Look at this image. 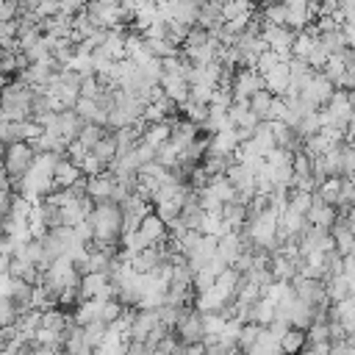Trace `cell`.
<instances>
[{
	"label": "cell",
	"mask_w": 355,
	"mask_h": 355,
	"mask_svg": "<svg viewBox=\"0 0 355 355\" xmlns=\"http://www.w3.org/2000/svg\"><path fill=\"white\" fill-rule=\"evenodd\" d=\"M34 161H37V153H34L31 144H26V142L23 144H12L3 153V172L9 178H26L31 172Z\"/></svg>",
	"instance_id": "obj_1"
},
{
	"label": "cell",
	"mask_w": 355,
	"mask_h": 355,
	"mask_svg": "<svg viewBox=\"0 0 355 355\" xmlns=\"http://www.w3.org/2000/svg\"><path fill=\"white\" fill-rule=\"evenodd\" d=\"M178 336V341H181L184 347H195V344H203L206 338V330H203V314L198 308H186L184 319L178 322V327L172 330Z\"/></svg>",
	"instance_id": "obj_2"
},
{
	"label": "cell",
	"mask_w": 355,
	"mask_h": 355,
	"mask_svg": "<svg viewBox=\"0 0 355 355\" xmlns=\"http://www.w3.org/2000/svg\"><path fill=\"white\" fill-rule=\"evenodd\" d=\"M261 89H267V84H264V78L256 73V70H236V75H233V86H231V92H233V103H250V97L256 95V92H261Z\"/></svg>",
	"instance_id": "obj_3"
},
{
	"label": "cell",
	"mask_w": 355,
	"mask_h": 355,
	"mask_svg": "<svg viewBox=\"0 0 355 355\" xmlns=\"http://www.w3.org/2000/svg\"><path fill=\"white\" fill-rule=\"evenodd\" d=\"M161 89H164V97L169 103H175L178 108H184L189 103V97H192V86H189V81L184 75H164L161 78Z\"/></svg>",
	"instance_id": "obj_4"
},
{
	"label": "cell",
	"mask_w": 355,
	"mask_h": 355,
	"mask_svg": "<svg viewBox=\"0 0 355 355\" xmlns=\"http://www.w3.org/2000/svg\"><path fill=\"white\" fill-rule=\"evenodd\" d=\"M114 186H117V181H114V175H111V172L86 178V198L95 200V203H111Z\"/></svg>",
	"instance_id": "obj_5"
},
{
	"label": "cell",
	"mask_w": 355,
	"mask_h": 355,
	"mask_svg": "<svg viewBox=\"0 0 355 355\" xmlns=\"http://www.w3.org/2000/svg\"><path fill=\"white\" fill-rule=\"evenodd\" d=\"M161 325L158 311H142L136 308L133 319H131V341H147V336Z\"/></svg>",
	"instance_id": "obj_6"
},
{
	"label": "cell",
	"mask_w": 355,
	"mask_h": 355,
	"mask_svg": "<svg viewBox=\"0 0 355 355\" xmlns=\"http://www.w3.org/2000/svg\"><path fill=\"white\" fill-rule=\"evenodd\" d=\"M336 220H338V211H336L333 206L322 203V200L314 195V206H311V211H308L305 222H308L311 228H319V231H330V228L336 225Z\"/></svg>",
	"instance_id": "obj_7"
},
{
	"label": "cell",
	"mask_w": 355,
	"mask_h": 355,
	"mask_svg": "<svg viewBox=\"0 0 355 355\" xmlns=\"http://www.w3.org/2000/svg\"><path fill=\"white\" fill-rule=\"evenodd\" d=\"M139 233L144 236L147 247H164V244L169 242V231H166V225H164V222H161L155 214H147V217L142 220Z\"/></svg>",
	"instance_id": "obj_8"
},
{
	"label": "cell",
	"mask_w": 355,
	"mask_h": 355,
	"mask_svg": "<svg viewBox=\"0 0 355 355\" xmlns=\"http://www.w3.org/2000/svg\"><path fill=\"white\" fill-rule=\"evenodd\" d=\"M198 136H200V128H198L195 122H189V119H184V117H181V119H178V117L172 119L169 142H172L178 150H181V153H184V150H186V147H189V144H192Z\"/></svg>",
	"instance_id": "obj_9"
},
{
	"label": "cell",
	"mask_w": 355,
	"mask_h": 355,
	"mask_svg": "<svg viewBox=\"0 0 355 355\" xmlns=\"http://www.w3.org/2000/svg\"><path fill=\"white\" fill-rule=\"evenodd\" d=\"M34 289H37V286H31V283H26V280H15V278H12L6 297L17 305V311H20V314H28V311H34Z\"/></svg>",
	"instance_id": "obj_10"
},
{
	"label": "cell",
	"mask_w": 355,
	"mask_h": 355,
	"mask_svg": "<svg viewBox=\"0 0 355 355\" xmlns=\"http://www.w3.org/2000/svg\"><path fill=\"white\" fill-rule=\"evenodd\" d=\"M84 125H86V122L78 117V111H75V108H67V111H61V114H59V136H61V139H67L70 144H73V142H78V136H81Z\"/></svg>",
	"instance_id": "obj_11"
},
{
	"label": "cell",
	"mask_w": 355,
	"mask_h": 355,
	"mask_svg": "<svg viewBox=\"0 0 355 355\" xmlns=\"http://www.w3.org/2000/svg\"><path fill=\"white\" fill-rule=\"evenodd\" d=\"M84 178V172L64 155V158H59V164H56V186L59 189H73L78 181Z\"/></svg>",
	"instance_id": "obj_12"
},
{
	"label": "cell",
	"mask_w": 355,
	"mask_h": 355,
	"mask_svg": "<svg viewBox=\"0 0 355 355\" xmlns=\"http://www.w3.org/2000/svg\"><path fill=\"white\" fill-rule=\"evenodd\" d=\"M264 84L267 89L275 95V97H286L289 92V84H291V73H289V64H278L269 75H264Z\"/></svg>",
	"instance_id": "obj_13"
},
{
	"label": "cell",
	"mask_w": 355,
	"mask_h": 355,
	"mask_svg": "<svg viewBox=\"0 0 355 355\" xmlns=\"http://www.w3.org/2000/svg\"><path fill=\"white\" fill-rule=\"evenodd\" d=\"M95 349L86 344V336H84V327L81 325H70L67 327V344H64V355H92Z\"/></svg>",
	"instance_id": "obj_14"
},
{
	"label": "cell",
	"mask_w": 355,
	"mask_h": 355,
	"mask_svg": "<svg viewBox=\"0 0 355 355\" xmlns=\"http://www.w3.org/2000/svg\"><path fill=\"white\" fill-rule=\"evenodd\" d=\"M236 150H239L236 131H222V133H214V136H211V147H209V153H211V155H222V158H228V155H233Z\"/></svg>",
	"instance_id": "obj_15"
},
{
	"label": "cell",
	"mask_w": 355,
	"mask_h": 355,
	"mask_svg": "<svg viewBox=\"0 0 355 355\" xmlns=\"http://www.w3.org/2000/svg\"><path fill=\"white\" fill-rule=\"evenodd\" d=\"M108 283H111V275H106V272L84 275V278H81V297H84V300H97L100 291H103Z\"/></svg>",
	"instance_id": "obj_16"
},
{
	"label": "cell",
	"mask_w": 355,
	"mask_h": 355,
	"mask_svg": "<svg viewBox=\"0 0 355 355\" xmlns=\"http://www.w3.org/2000/svg\"><path fill=\"white\" fill-rule=\"evenodd\" d=\"M250 322L258 327H269L275 322V303L269 297H261L258 303H253L250 308Z\"/></svg>",
	"instance_id": "obj_17"
},
{
	"label": "cell",
	"mask_w": 355,
	"mask_h": 355,
	"mask_svg": "<svg viewBox=\"0 0 355 355\" xmlns=\"http://www.w3.org/2000/svg\"><path fill=\"white\" fill-rule=\"evenodd\" d=\"M97 319H100V300H84V303L73 311V322L81 325V327H86V325H92V322H97Z\"/></svg>",
	"instance_id": "obj_18"
},
{
	"label": "cell",
	"mask_w": 355,
	"mask_h": 355,
	"mask_svg": "<svg viewBox=\"0 0 355 355\" xmlns=\"http://www.w3.org/2000/svg\"><path fill=\"white\" fill-rule=\"evenodd\" d=\"M247 355H283V349H280V338H275L267 327L261 330V336H258V341L250 347V352Z\"/></svg>",
	"instance_id": "obj_19"
},
{
	"label": "cell",
	"mask_w": 355,
	"mask_h": 355,
	"mask_svg": "<svg viewBox=\"0 0 355 355\" xmlns=\"http://www.w3.org/2000/svg\"><path fill=\"white\" fill-rule=\"evenodd\" d=\"M341 189H344V178H330V181H325L319 189H316V198L322 200V203H327V206H338V200H341Z\"/></svg>",
	"instance_id": "obj_20"
},
{
	"label": "cell",
	"mask_w": 355,
	"mask_h": 355,
	"mask_svg": "<svg viewBox=\"0 0 355 355\" xmlns=\"http://www.w3.org/2000/svg\"><path fill=\"white\" fill-rule=\"evenodd\" d=\"M272 103H275V95H272L269 89H261V92H256V95L250 97V111H253L261 122H267V119H269V108H272Z\"/></svg>",
	"instance_id": "obj_21"
},
{
	"label": "cell",
	"mask_w": 355,
	"mask_h": 355,
	"mask_svg": "<svg viewBox=\"0 0 355 355\" xmlns=\"http://www.w3.org/2000/svg\"><path fill=\"white\" fill-rule=\"evenodd\" d=\"M169 131H172V119H169V122H155V125H147V131H144L142 142L158 150L164 142H169Z\"/></svg>",
	"instance_id": "obj_22"
},
{
	"label": "cell",
	"mask_w": 355,
	"mask_h": 355,
	"mask_svg": "<svg viewBox=\"0 0 355 355\" xmlns=\"http://www.w3.org/2000/svg\"><path fill=\"white\" fill-rule=\"evenodd\" d=\"M305 344H308V333L294 330V327L280 338V349H283V355H300Z\"/></svg>",
	"instance_id": "obj_23"
},
{
	"label": "cell",
	"mask_w": 355,
	"mask_h": 355,
	"mask_svg": "<svg viewBox=\"0 0 355 355\" xmlns=\"http://www.w3.org/2000/svg\"><path fill=\"white\" fill-rule=\"evenodd\" d=\"M92 153H95V155H97V158H100V161H103L106 166H111V161H114V158L119 155L114 133H106V136H103V139H100V142L95 144V150H92Z\"/></svg>",
	"instance_id": "obj_24"
},
{
	"label": "cell",
	"mask_w": 355,
	"mask_h": 355,
	"mask_svg": "<svg viewBox=\"0 0 355 355\" xmlns=\"http://www.w3.org/2000/svg\"><path fill=\"white\" fill-rule=\"evenodd\" d=\"M338 169H341V178H355V147L349 142L338 147Z\"/></svg>",
	"instance_id": "obj_25"
},
{
	"label": "cell",
	"mask_w": 355,
	"mask_h": 355,
	"mask_svg": "<svg viewBox=\"0 0 355 355\" xmlns=\"http://www.w3.org/2000/svg\"><path fill=\"white\" fill-rule=\"evenodd\" d=\"M211 42V34L206 31V28H200V26H195L189 34H186V39H184V53H192V50H200V48H206Z\"/></svg>",
	"instance_id": "obj_26"
},
{
	"label": "cell",
	"mask_w": 355,
	"mask_h": 355,
	"mask_svg": "<svg viewBox=\"0 0 355 355\" xmlns=\"http://www.w3.org/2000/svg\"><path fill=\"white\" fill-rule=\"evenodd\" d=\"M84 336H86V344H89L92 349H97V347L106 341V336H108V325H103V322L97 319V322H92V325L84 327Z\"/></svg>",
	"instance_id": "obj_27"
},
{
	"label": "cell",
	"mask_w": 355,
	"mask_h": 355,
	"mask_svg": "<svg viewBox=\"0 0 355 355\" xmlns=\"http://www.w3.org/2000/svg\"><path fill=\"white\" fill-rule=\"evenodd\" d=\"M20 322V311L9 297H0V327H15Z\"/></svg>",
	"instance_id": "obj_28"
},
{
	"label": "cell",
	"mask_w": 355,
	"mask_h": 355,
	"mask_svg": "<svg viewBox=\"0 0 355 355\" xmlns=\"http://www.w3.org/2000/svg\"><path fill=\"white\" fill-rule=\"evenodd\" d=\"M106 133H108L106 128H100V125H92V122H86V125H84V131H81V136H78V142H81V144H84L86 150H95V144H97V142H100V139H103Z\"/></svg>",
	"instance_id": "obj_29"
},
{
	"label": "cell",
	"mask_w": 355,
	"mask_h": 355,
	"mask_svg": "<svg viewBox=\"0 0 355 355\" xmlns=\"http://www.w3.org/2000/svg\"><path fill=\"white\" fill-rule=\"evenodd\" d=\"M181 111H184V119L195 122L198 128H200V125L209 119V106H200V103H195V100H189V103H186Z\"/></svg>",
	"instance_id": "obj_30"
},
{
	"label": "cell",
	"mask_w": 355,
	"mask_h": 355,
	"mask_svg": "<svg viewBox=\"0 0 355 355\" xmlns=\"http://www.w3.org/2000/svg\"><path fill=\"white\" fill-rule=\"evenodd\" d=\"M278 64H286V61H283V59H280L278 53L267 50V53H261V56H258V61H256V73H258V75L264 78V75H269V73H272V70H275Z\"/></svg>",
	"instance_id": "obj_31"
},
{
	"label": "cell",
	"mask_w": 355,
	"mask_h": 355,
	"mask_svg": "<svg viewBox=\"0 0 355 355\" xmlns=\"http://www.w3.org/2000/svg\"><path fill=\"white\" fill-rule=\"evenodd\" d=\"M261 330H264V327H258V325H253V322H250V325H244V327H242V336H239V344H236V347H239V349L247 355V352H250V347L258 341Z\"/></svg>",
	"instance_id": "obj_32"
},
{
	"label": "cell",
	"mask_w": 355,
	"mask_h": 355,
	"mask_svg": "<svg viewBox=\"0 0 355 355\" xmlns=\"http://www.w3.org/2000/svg\"><path fill=\"white\" fill-rule=\"evenodd\" d=\"M214 89H217V86L198 84V86H192V97H189V100H195V103H200V106H211V95H214Z\"/></svg>",
	"instance_id": "obj_33"
},
{
	"label": "cell",
	"mask_w": 355,
	"mask_h": 355,
	"mask_svg": "<svg viewBox=\"0 0 355 355\" xmlns=\"http://www.w3.org/2000/svg\"><path fill=\"white\" fill-rule=\"evenodd\" d=\"M125 355H150V352H147L144 341H131V344L125 347Z\"/></svg>",
	"instance_id": "obj_34"
},
{
	"label": "cell",
	"mask_w": 355,
	"mask_h": 355,
	"mask_svg": "<svg viewBox=\"0 0 355 355\" xmlns=\"http://www.w3.org/2000/svg\"><path fill=\"white\" fill-rule=\"evenodd\" d=\"M9 267H12V256H3L0 253V278L9 275Z\"/></svg>",
	"instance_id": "obj_35"
},
{
	"label": "cell",
	"mask_w": 355,
	"mask_h": 355,
	"mask_svg": "<svg viewBox=\"0 0 355 355\" xmlns=\"http://www.w3.org/2000/svg\"><path fill=\"white\" fill-rule=\"evenodd\" d=\"M0 192H12V184H9V175L0 169Z\"/></svg>",
	"instance_id": "obj_36"
},
{
	"label": "cell",
	"mask_w": 355,
	"mask_h": 355,
	"mask_svg": "<svg viewBox=\"0 0 355 355\" xmlns=\"http://www.w3.org/2000/svg\"><path fill=\"white\" fill-rule=\"evenodd\" d=\"M9 84H12V81H9V78H6V75H3V73H0V92H3V89H6V86H9Z\"/></svg>",
	"instance_id": "obj_37"
},
{
	"label": "cell",
	"mask_w": 355,
	"mask_h": 355,
	"mask_svg": "<svg viewBox=\"0 0 355 355\" xmlns=\"http://www.w3.org/2000/svg\"><path fill=\"white\" fill-rule=\"evenodd\" d=\"M0 355H20L17 349H0Z\"/></svg>",
	"instance_id": "obj_38"
},
{
	"label": "cell",
	"mask_w": 355,
	"mask_h": 355,
	"mask_svg": "<svg viewBox=\"0 0 355 355\" xmlns=\"http://www.w3.org/2000/svg\"><path fill=\"white\" fill-rule=\"evenodd\" d=\"M0 344H3V330H0Z\"/></svg>",
	"instance_id": "obj_39"
},
{
	"label": "cell",
	"mask_w": 355,
	"mask_h": 355,
	"mask_svg": "<svg viewBox=\"0 0 355 355\" xmlns=\"http://www.w3.org/2000/svg\"><path fill=\"white\" fill-rule=\"evenodd\" d=\"M0 169H3V158H0Z\"/></svg>",
	"instance_id": "obj_40"
}]
</instances>
